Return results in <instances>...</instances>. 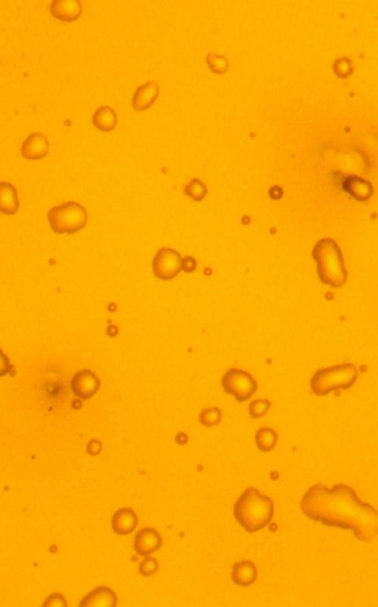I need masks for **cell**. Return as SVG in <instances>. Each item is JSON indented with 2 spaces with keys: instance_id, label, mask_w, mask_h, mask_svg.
<instances>
[{
  "instance_id": "26",
  "label": "cell",
  "mask_w": 378,
  "mask_h": 607,
  "mask_svg": "<svg viewBox=\"0 0 378 607\" xmlns=\"http://www.w3.org/2000/svg\"><path fill=\"white\" fill-rule=\"evenodd\" d=\"M13 369L14 367L12 365L11 360L0 348V377L8 375L13 371Z\"/></svg>"
},
{
  "instance_id": "15",
  "label": "cell",
  "mask_w": 378,
  "mask_h": 607,
  "mask_svg": "<svg viewBox=\"0 0 378 607\" xmlns=\"http://www.w3.org/2000/svg\"><path fill=\"white\" fill-rule=\"evenodd\" d=\"M20 198L18 190L8 181H0V213L4 215L18 214Z\"/></svg>"
},
{
  "instance_id": "13",
  "label": "cell",
  "mask_w": 378,
  "mask_h": 607,
  "mask_svg": "<svg viewBox=\"0 0 378 607\" xmlns=\"http://www.w3.org/2000/svg\"><path fill=\"white\" fill-rule=\"evenodd\" d=\"M139 524V517L132 508H120L112 517V531L117 535H129L135 531Z\"/></svg>"
},
{
  "instance_id": "25",
  "label": "cell",
  "mask_w": 378,
  "mask_h": 607,
  "mask_svg": "<svg viewBox=\"0 0 378 607\" xmlns=\"http://www.w3.org/2000/svg\"><path fill=\"white\" fill-rule=\"evenodd\" d=\"M334 71L336 73L337 77L347 78V77L350 76L351 73H353V68H352L350 60L343 58V59L337 60L336 62H335V64H334Z\"/></svg>"
},
{
  "instance_id": "9",
  "label": "cell",
  "mask_w": 378,
  "mask_h": 607,
  "mask_svg": "<svg viewBox=\"0 0 378 607\" xmlns=\"http://www.w3.org/2000/svg\"><path fill=\"white\" fill-rule=\"evenodd\" d=\"M51 143L42 132H33L25 138L21 145V155L28 160H40L49 156Z\"/></svg>"
},
{
  "instance_id": "3",
  "label": "cell",
  "mask_w": 378,
  "mask_h": 607,
  "mask_svg": "<svg viewBox=\"0 0 378 607\" xmlns=\"http://www.w3.org/2000/svg\"><path fill=\"white\" fill-rule=\"evenodd\" d=\"M320 282L326 286L340 288L347 283V270L344 264L343 253L334 239L323 238L312 249Z\"/></svg>"
},
{
  "instance_id": "27",
  "label": "cell",
  "mask_w": 378,
  "mask_h": 607,
  "mask_svg": "<svg viewBox=\"0 0 378 607\" xmlns=\"http://www.w3.org/2000/svg\"><path fill=\"white\" fill-rule=\"evenodd\" d=\"M44 606H68V602H66L62 593H52L44 602Z\"/></svg>"
},
{
  "instance_id": "11",
  "label": "cell",
  "mask_w": 378,
  "mask_h": 607,
  "mask_svg": "<svg viewBox=\"0 0 378 607\" xmlns=\"http://www.w3.org/2000/svg\"><path fill=\"white\" fill-rule=\"evenodd\" d=\"M83 6L80 0H53L49 12L57 21L72 23L83 15Z\"/></svg>"
},
{
  "instance_id": "24",
  "label": "cell",
  "mask_w": 378,
  "mask_h": 607,
  "mask_svg": "<svg viewBox=\"0 0 378 607\" xmlns=\"http://www.w3.org/2000/svg\"><path fill=\"white\" fill-rule=\"evenodd\" d=\"M158 571H159V562L153 557L146 556V558L139 562V573L143 578L156 575Z\"/></svg>"
},
{
  "instance_id": "10",
  "label": "cell",
  "mask_w": 378,
  "mask_h": 607,
  "mask_svg": "<svg viewBox=\"0 0 378 607\" xmlns=\"http://www.w3.org/2000/svg\"><path fill=\"white\" fill-rule=\"evenodd\" d=\"M163 547V536L156 528H144L137 532L134 538V550L142 557L159 552Z\"/></svg>"
},
{
  "instance_id": "8",
  "label": "cell",
  "mask_w": 378,
  "mask_h": 607,
  "mask_svg": "<svg viewBox=\"0 0 378 607\" xmlns=\"http://www.w3.org/2000/svg\"><path fill=\"white\" fill-rule=\"evenodd\" d=\"M70 386L77 398L88 400L98 393L101 388V379L90 369H81L72 376Z\"/></svg>"
},
{
  "instance_id": "29",
  "label": "cell",
  "mask_w": 378,
  "mask_h": 607,
  "mask_svg": "<svg viewBox=\"0 0 378 607\" xmlns=\"http://www.w3.org/2000/svg\"><path fill=\"white\" fill-rule=\"evenodd\" d=\"M102 446L101 442H98L96 439H93V441H90L88 444H87V453L92 456H96L102 452Z\"/></svg>"
},
{
  "instance_id": "7",
  "label": "cell",
  "mask_w": 378,
  "mask_h": 607,
  "mask_svg": "<svg viewBox=\"0 0 378 607\" xmlns=\"http://www.w3.org/2000/svg\"><path fill=\"white\" fill-rule=\"evenodd\" d=\"M182 256L176 249L161 247L156 253L152 262L153 275L161 280H172L180 275Z\"/></svg>"
},
{
  "instance_id": "23",
  "label": "cell",
  "mask_w": 378,
  "mask_h": 607,
  "mask_svg": "<svg viewBox=\"0 0 378 607\" xmlns=\"http://www.w3.org/2000/svg\"><path fill=\"white\" fill-rule=\"evenodd\" d=\"M271 406H272V404L270 400L260 398V399L253 400L250 403L248 412H249L252 419L258 420V419L263 418L264 415L267 414V412L270 411Z\"/></svg>"
},
{
  "instance_id": "12",
  "label": "cell",
  "mask_w": 378,
  "mask_h": 607,
  "mask_svg": "<svg viewBox=\"0 0 378 607\" xmlns=\"http://www.w3.org/2000/svg\"><path fill=\"white\" fill-rule=\"evenodd\" d=\"M159 94V85L156 82L150 80L148 83L143 84L136 88L135 93L133 95V110L135 112H143V111L148 110L158 100Z\"/></svg>"
},
{
  "instance_id": "14",
  "label": "cell",
  "mask_w": 378,
  "mask_h": 607,
  "mask_svg": "<svg viewBox=\"0 0 378 607\" xmlns=\"http://www.w3.org/2000/svg\"><path fill=\"white\" fill-rule=\"evenodd\" d=\"M118 598L115 591L108 586H98L80 600V607L117 606Z\"/></svg>"
},
{
  "instance_id": "20",
  "label": "cell",
  "mask_w": 378,
  "mask_h": 607,
  "mask_svg": "<svg viewBox=\"0 0 378 607\" xmlns=\"http://www.w3.org/2000/svg\"><path fill=\"white\" fill-rule=\"evenodd\" d=\"M184 193L195 201H202L208 195V188L200 179H192L185 186Z\"/></svg>"
},
{
  "instance_id": "28",
  "label": "cell",
  "mask_w": 378,
  "mask_h": 607,
  "mask_svg": "<svg viewBox=\"0 0 378 607\" xmlns=\"http://www.w3.org/2000/svg\"><path fill=\"white\" fill-rule=\"evenodd\" d=\"M195 268H197V261L191 256H187V258L182 259V270H184L185 273H195Z\"/></svg>"
},
{
  "instance_id": "21",
  "label": "cell",
  "mask_w": 378,
  "mask_h": 607,
  "mask_svg": "<svg viewBox=\"0 0 378 607\" xmlns=\"http://www.w3.org/2000/svg\"><path fill=\"white\" fill-rule=\"evenodd\" d=\"M207 64L213 73L217 76H222L229 70V60L226 56L217 55L215 53H209L207 55Z\"/></svg>"
},
{
  "instance_id": "16",
  "label": "cell",
  "mask_w": 378,
  "mask_h": 607,
  "mask_svg": "<svg viewBox=\"0 0 378 607\" xmlns=\"http://www.w3.org/2000/svg\"><path fill=\"white\" fill-rule=\"evenodd\" d=\"M258 571L252 560H240L234 562L232 567V581L241 588H247L256 582Z\"/></svg>"
},
{
  "instance_id": "2",
  "label": "cell",
  "mask_w": 378,
  "mask_h": 607,
  "mask_svg": "<svg viewBox=\"0 0 378 607\" xmlns=\"http://www.w3.org/2000/svg\"><path fill=\"white\" fill-rule=\"evenodd\" d=\"M233 515L247 533H257L273 519L274 501L260 493L256 487H248L236 501Z\"/></svg>"
},
{
  "instance_id": "19",
  "label": "cell",
  "mask_w": 378,
  "mask_h": 607,
  "mask_svg": "<svg viewBox=\"0 0 378 607\" xmlns=\"http://www.w3.org/2000/svg\"><path fill=\"white\" fill-rule=\"evenodd\" d=\"M278 439H279L278 432L273 428H270V427H262L255 434L256 447L260 449V452L263 453H269L271 451H273L274 447L277 446Z\"/></svg>"
},
{
  "instance_id": "1",
  "label": "cell",
  "mask_w": 378,
  "mask_h": 607,
  "mask_svg": "<svg viewBox=\"0 0 378 607\" xmlns=\"http://www.w3.org/2000/svg\"><path fill=\"white\" fill-rule=\"evenodd\" d=\"M299 507L311 521L353 531L354 536L362 543H371L377 538V509L362 502L347 484H336L332 488L316 484L303 495Z\"/></svg>"
},
{
  "instance_id": "4",
  "label": "cell",
  "mask_w": 378,
  "mask_h": 607,
  "mask_svg": "<svg viewBox=\"0 0 378 607\" xmlns=\"http://www.w3.org/2000/svg\"><path fill=\"white\" fill-rule=\"evenodd\" d=\"M359 376L357 365L352 362L318 369L310 381V388L316 397H326L335 390L353 386Z\"/></svg>"
},
{
  "instance_id": "18",
  "label": "cell",
  "mask_w": 378,
  "mask_h": 607,
  "mask_svg": "<svg viewBox=\"0 0 378 607\" xmlns=\"http://www.w3.org/2000/svg\"><path fill=\"white\" fill-rule=\"evenodd\" d=\"M92 124L98 131L103 133L115 131L118 125V117L115 109L110 106L98 108L92 117Z\"/></svg>"
},
{
  "instance_id": "17",
  "label": "cell",
  "mask_w": 378,
  "mask_h": 607,
  "mask_svg": "<svg viewBox=\"0 0 378 607\" xmlns=\"http://www.w3.org/2000/svg\"><path fill=\"white\" fill-rule=\"evenodd\" d=\"M343 189L357 201H366L374 193V188L369 181L355 175L347 176L344 179Z\"/></svg>"
},
{
  "instance_id": "22",
  "label": "cell",
  "mask_w": 378,
  "mask_h": 607,
  "mask_svg": "<svg viewBox=\"0 0 378 607\" xmlns=\"http://www.w3.org/2000/svg\"><path fill=\"white\" fill-rule=\"evenodd\" d=\"M199 421L204 427L211 428L219 425L222 421V411L219 408H207L202 410L199 415Z\"/></svg>"
},
{
  "instance_id": "5",
  "label": "cell",
  "mask_w": 378,
  "mask_h": 607,
  "mask_svg": "<svg viewBox=\"0 0 378 607\" xmlns=\"http://www.w3.org/2000/svg\"><path fill=\"white\" fill-rule=\"evenodd\" d=\"M49 227L57 235H73L86 228L88 213L85 206L77 201H66L49 210Z\"/></svg>"
},
{
  "instance_id": "6",
  "label": "cell",
  "mask_w": 378,
  "mask_h": 607,
  "mask_svg": "<svg viewBox=\"0 0 378 607\" xmlns=\"http://www.w3.org/2000/svg\"><path fill=\"white\" fill-rule=\"evenodd\" d=\"M222 388L237 401L243 403L256 393L258 384L250 373L243 369H231L222 376Z\"/></svg>"
}]
</instances>
